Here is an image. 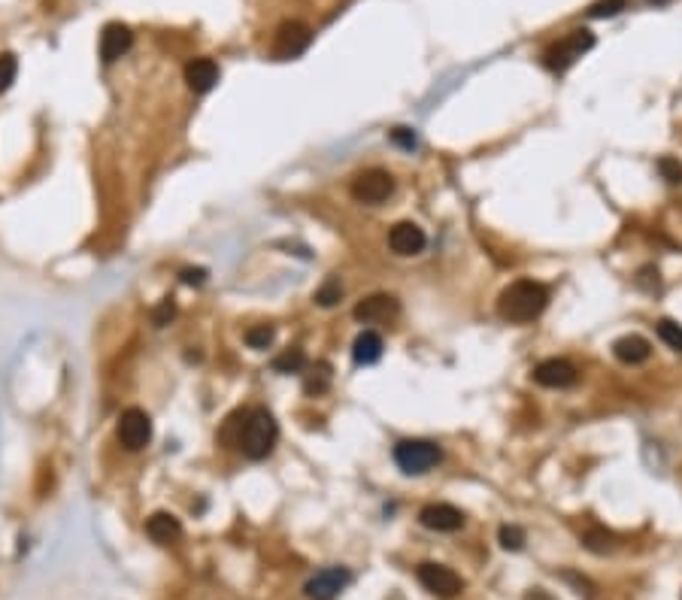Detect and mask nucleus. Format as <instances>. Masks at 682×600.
<instances>
[{
	"label": "nucleus",
	"instance_id": "nucleus-1",
	"mask_svg": "<svg viewBox=\"0 0 682 600\" xmlns=\"http://www.w3.org/2000/svg\"><path fill=\"white\" fill-rule=\"evenodd\" d=\"M276 440H279V428H276V419L262 406L243 412V421L237 425L234 446L243 452L249 461H264L276 449Z\"/></svg>",
	"mask_w": 682,
	"mask_h": 600
},
{
	"label": "nucleus",
	"instance_id": "nucleus-2",
	"mask_svg": "<svg viewBox=\"0 0 682 600\" xmlns=\"http://www.w3.org/2000/svg\"><path fill=\"white\" fill-rule=\"evenodd\" d=\"M549 304V291L534 279H519L512 282L510 288H503L501 300H497V312L501 319L512 321V325H525V321H534L537 315L546 310Z\"/></svg>",
	"mask_w": 682,
	"mask_h": 600
},
{
	"label": "nucleus",
	"instance_id": "nucleus-3",
	"mask_svg": "<svg viewBox=\"0 0 682 600\" xmlns=\"http://www.w3.org/2000/svg\"><path fill=\"white\" fill-rule=\"evenodd\" d=\"M443 449L434 440H401L395 446V464L407 476L428 473L440 464Z\"/></svg>",
	"mask_w": 682,
	"mask_h": 600
},
{
	"label": "nucleus",
	"instance_id": "nucleus-4",
	"mask_svg": "<svg viewBox=\"0 0 682 600\" xmlns=\"http://www.w3.org/2000/svg\"><path fill=\"white\" fill-rule=\"evenodd\" d=\"M595 46V34L586 28H577L570 30L567 37H561L552 49H546V55H543V61H546V67L552 73H564L567 67H573L577 61L586 55L588 49Z\"/></svg>",
	"mask_w": 682,
	"mask_h": 600
},
{
	"label": "nucleus",
	"instance_id": "nucleus-5",
	"mask_svg": "<svg viewBox=\"0 0 682 600\" xmlns=\"http://www.w3.org/2000/svg\"><path fill=\"white\" fill-rule=\"evenodd\" d=\"M116 434H119V443L125 446L128 452H140L152 440V419L143 410L131 406V410H125L119 415Z\"/></svg>",
	"mask_w": 682,
	"mask_h": 600
},
{
	"label": "nucleus",
	"instance_id": "nucleus-6",
	"mask_svg": "<svg viewBox=\"0 0 682 600\" xmlns=\"http://www.w3.org/2000/svg\"><path fill=\"white\" fill-rule=\"evenodd\" d=\"M416 576H419L421 588L431 591V595H437V597H455V595H462V588H464L462 576H458L446 564H434V561L421 564L416 571Z\"/></svg>",
	"mask_w": 682,
	"mask_h": 600
},
{
	"label": "nucleus",
	"instance_id": "nucleus-7",
	"mask_svg": "<svg viewBox=\"0 0 682 600\" xmlns=\"http://www.w3.org/2000/svg\"><path fill=\"white\" fill-rule=\"evenodd\" d=\"M392 191H395L392 173L377 171V167H373V171H364L362 176H355V182H352V197L367 206H377L382 200H388Z\"/></svg>",
	"mask_w": 682,
	"mask_h": 600
},
{
	"label": "nucleus",
	"instance_id": "nucleus-8",
	"mask_svg": "<svg viewBox=\"0 0 682 600\" xmlns=\"http://www.w3.org/2000/svg\"><path fill=\"white\" fill-rule=\"evenodd\" d=\"M312 43V30L304 25V21H286L276 30V40H273V55L288 61V58H297L310 49Z\"/></svg>",
	"mask_w": 682,
	"mask_h": 600
},
{
	"label": "nucleus",
	"instance_id": "nucleus-9",
	"mask_svg": "<svg viewBox=\"0 0 682 600\" xmlns=\"http://www.w3.org/2000/svg\"><path fill=\"white\" fill-rule=\"evenodd\" d=\"M352 582V573L346 567H325L312 576L310 582L304 586V595L310 600H334L340 597V591Z\"/></svg>",
	"mask_w": 682,
	"mask_h": 600
},
{
	"label": "nucleus",
	"instance_id": "nucleus-10",
	"mask_svg": "<svg viewBox=\"0 0 682 600\" xmlns=\"http://www.w3.org/2000/svg\"><path fill=\"white\" fill-rule=\"evenodd\" d=\"M577 379H579L577 367L564 358H549L534 367V382L543 388H570L577 386Z\"/></svg>",
	"mask_w": 682,
	"mask_h": 600
},
{
	"label": "nucleus",
	"instance_id": "nucleus-11",
	"mask_svg": "<svg viewBox=\"0 0 682 600\" xmlns=\"http://www.w3.org/2000/svg\"><path fill=\"white\" fill-rule=\"evenodd\" d=\"M428 237L425 230H421L416 221H397V225L388 230V249L395 252V255H419L421 249H425Z\"/></svg>",
	"mask_w": 682,
	"mask_h": 600
},
{
	"label": "nucleus",
	"instance_id": "nucleus-12",
	"mask_svg": "<svg viewBox=\"0 0 682 600\" xmlns=\"http://www.w3.org/2000/svg\"><path fill=\"white\" fill-rule=\"evenodd\" d=\"M134 46V34L128 25H121V21H110L104 30H101V58L104 64H112V61H119L121 55H128Z\"/></svg>",
	"mask_w": 682,
	"mask_h": 600
},
{
	"label": "nucleus",
	"instance_id": "nucleus-13",
	"mask_svg": "<svg viewBox=\"0 0 682 600\" xmlns=\"http://www.w3.org/2000/svg\"><path fill=\"white\" fill-rule=\"evenodd\" d=\"M419 521L428 530H440V534H452V530L464 528V512L452 504H431L419 512Z\"/></svg>",
	"mask_w": 682,
	"mask_h": 600
},
{
	"label": "nucleus",
	"instance_id": "nucleus-14",
	"mask_svg": "<svg viewBox=\"0 0 682 600\" xmlns=\"http://www.w3.org/2000/svg\"><path fill=\"white\" fill-rule=\"evenodd\" d=\"M397 310H401V304H397L392 295H370L352 310V315H355L362 325H377V321L395 319Z\"/></svg>",
	"mask_w": 682,
	"mask_h": 600
},
{
	"label": "nucleus",
	"instance_id": "nucleus-15",
	"mask_svg": "<svg viewBox=\"0 0 682 600\" xmlns=\"http://www.w3.org/2000/svg\"><path fill=\"white\" fill-rule=\"evenodd\" d=\"M219 76H221V71L212 58H195L186 64V82L195 95H206V91L216 88Z\"/></svg>",
	"mask_w": 682,
	"mask_h": 600
},
{
	"label": "nucleus",
	"instance_id": "nucleus-16",
	"mask_svg": "<svg viewBox=\"0 0 682 600\" xmlns=\"http://www.w3.org/2000/svg\"><path fill=\"white\" fill-rule=\"evenodd\" d=\"M146 534H149L158 546H170L182 537V525L170 512H155L149 521H146Z\"/></svg>",
	"mask_w": 682,
	"mask_h": 600
},
{
	"label": "nucleus",
	"instance_id": "nucleus-17",
	"mask_svg": "<svg viewBox=\"0 0 682 600\" xmlns=\"http://www.w3.org/2000/svg\"><path fill=\"white\" fill-rule=\"evenodd\" d=\"M612 352H616V358L622 361V364H643V361H649V355H653V346H649V340H643L640 334H628L612 343Z\"/></svg>",
	"mask_w": 682,
	"mask_h": 600
},
{
	"label": "nucleus",
	"instance_id": "nucleus-18",
	"mask_svg": "<svg viewBox=\"0 0 682 600\" xmlns=\"http://www.w3.org/2000/svg\"><path fill=\"white\" fill-rule=\"evenodd\" d=\"M382 349H386V343H382L377 330H362V334L355 337V343H352V358H355V364H364V367L377 364L382 358Z\"/></svg>",
	"mask_w": 682,
	"mask_h": 600
},
{
	"label": "nucleus",
	"instance_id": "nucleus-19",
	"mask_svg": "<svg viewBox=\"0 0 682 600\" xmlns=\"http://www.w3.org/2000/svg\"><path fill=\"white\" fill-rule=\"evenodd\" d=\"M582 546H586L588 552H597V555H607V552L616 549V540H612V534H607L603 528H592L582 534Z\"/></svg>",
	"mask_w": 682,
	"mask_h": 600
},
{
	"label": "nucleus",
	"instance_id": "nucleus-20",
	"mask_svg": "<svg viewBox=\"0 0 682 600\" xmlns=\"http://www.w3.org/2000/svg\"><path fill=\"white\" fill-rule=\"evenodd\" d=\"M273 371L276 373H301V371H306L304 349H288V352H282L279 358H273Z\"/></svg>",
	"mask_w": 682,
	"mask_h": 600
},
{
	"label": "nucleus",
	"instance_id": "nucleus-21",
	"mask_svg": "<svg viewBox=\"0 0 682 600\" xmlns=\"http://www.w3.org/2000/svg\"><path fill=\"white\" fill-rule=\"evenodd\" d=\"M273 340H276V330L270 325H255V328L246 330V346L249 349H255V352L270 349Z\"/></svg>",
	"mask_w": 682,
	"mask_h": 600
},
{
	"label": "nucleus",
	"instance_id": "nucleus-22",
	"mask_svg": "<svg viewBox=\"0 0 682 600\" xmlns=\"http://www.w3.org/2000/svg\"><path fill=\"white\" fill-rule=\"evenodd\" d=\"M340 297H343V286H340V279H325L321 282V288L316 291V304L319 306H337L340 304Z\"/></svg>",
	"mask_w": 682,
	"mask_h": 600
},
{
	"label": "nucleus",
	"instance_id": "nucleus-23",
	"mask_svg": "<svg viewBox=\"0 0 682 600\" xmlns=\"http://www.w3.org/2000/svg\"><path fill=\"white\" fill-rule=\"evenodd\" d=\"M658 337H661V343L670 346L673 352H682V328L677 321H670V319L658 321Z\"/></svg>",
	"mask_w": 682,
	"mask_h": 600
},
{
	"label": "nucleus",
	"instance_id": "nucleus-24",
	"mask_svg": "<svg viewBox=\"0 0 682 600\" xmlns=\"http://www.w3.org/2000/svg\"><path fill=\"white\" fill-rule=\"evenodd\" d=\"M328 382H331V367H328V364H319L316 371L306 376L304 388H306V395H321V391L328 388Z\"/></svg>",
	"mask_w": 682,
	"mask_h": 600
},
{
	"label": "nucleus",
	"instance_id": "nucleus-25",
	"mask_svg": "<svg viewBox=\"0 0 682 600\" xmlns=\"http://www.w3.org/2000/svg\"><path fill=\"white\" fill-rule=\"evenodd\" d=\"M15 73H19V61H15L12 52H4V55H0V95L10 91V86L15 82Z\"/></svg>",
	"mask_w": 682,
	"mask_h": 600
},
{
	"label": "nucleus",
	"instance_id": "nucleus-26",
	"mask_svg": "<svg viewBox=\"0 0 682 600\" xmlns=\"http://www.w3.org/2000/svg\"><path fill=\"white\" fill-rule=\"evenodd\" d=\"M497 540H501V546L507 552H519L525 546V530L516 528V525H503L501 530H497Z\"/></svg>",
	"mask_w": 682,
	"mask_h": 600
},
{
	"label": "nucleus",
	"instance_id": "nucleus-27",
	"mask_svg": "<svg viewBox=\"0 0 682 600\" xmlns=\"http://www.w3.org/2000/svg\"><path fill=\"white\" fill-rule=\"evenodd\" d=\"M625 10V0H597V4L588 6V15L592 19H607V15H616Z\"/></svg>",
	"mask_w": 682,
	"mask_h": 600
},
{
	"label": "nucleus",
	"instance_id": "nucleus-28",
	"mask_svg": "<svg viewBox=\"0 0 682 600\" xmlns=\"http://www.w3.org/2000/svg\"><path fill=\"white\" fill-rule=\"evenodd\" d=\"M176 315V304H173V297H164L161 304L152 310V321H155V328H164V325H170V319Z\"/></svg>",
	"mask_w": 682,
	"mask_h": 600
},
{
	"label": "nucleus",
	"instance_id": "nucleus-29",
	"mask_svg": "<svg viewBox=\"0 0 682 600\" xmlns=\"http://www.w3.org/2000/svg\"><path fill=\"white\" fill-rule=\"evenodd\" d=\"M658 173L664 176V179L670 182V186H679L682 182V164L677 158H661L658 161Z\"/></svg>",
	"mask_w": 682,
	"mask_h": 600
},
{
	"label": "nucleus",
	"instance_id": "nucleus-30",
	"mask_svg": "<svg viewBox=\"0 0 682 600\" xmlns=\"http://www.w3.org/2000/svg\"><path fill=\"white\" fill-rule=\"evenodd\" d=\"M392 143L395 146H401V149H407V152H412L419 146V137H416V130H410V128H395L392 134Z\"/></svg>",
	"mask_w": 682,
	"mask_h": 600
},
{
	"label": "nucleus",
	"instance_id": "nucleus-31",
	"mask_svg": "<svg viewBox=\"0 0 682 600\" xmlns=\"http://www.w3.org/2000/svg\"><path fill=\"white\" fill-rule=\"evenodd\" d=\"M182 282H186V286H204L206 271L204 267H188V271H182Z\"/></svg>",
	"mask_w": 682,
	"mask_h": 600
},
{
	"label": "nucleus",
	"instance_id": "nucleus-32",
	"mask_svg": "<svg viewBox=\"0 0 682 600\" xmlns=\"http://www.w3.org/2000/svg\"><path fill=\"white\" fill-rule=\"evenodd\" d=\"M525 600H555V597H552L549 591H543V588H531Z\"/></svg>",
	"mask_w": 682,
	"mask_h": 600
},
{
	"label": "nucleus",
	"instance_id": "nucleus-33",
	"mask_svg": "<svg viewBox=\"0 0 682 600\" xmlns=\"http://www.w3.org/2000/svg\"><path fill=\"white\" fill-rule=\"evenodd\" d=\"M653 4H668V0H653Z\"/></svg>",
	"mask_w": 682,
	"mask_h": 600
}]
</instances>
